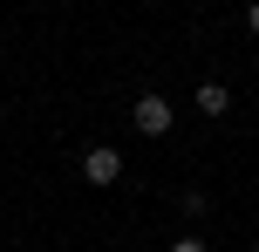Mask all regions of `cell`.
<instances>
[{
  "instance_id": "cell-6",
  "label": "cell",
  "mask_w": 259,
  "mask_h": 252,
  "mask_svg": "<svg viewBox=\"0 0 259 252\" xmlns=\"http://www.w3.org/2000/svg\"><path fill=\"white\" fill-rule=\"evenodd\" d=\"M252 252H259V239H252Z\"/></svg>"
},
{
  "instance_id": "cell-2",
  "label": "cell",
  "mask_w": 259,
  "mask_h": 252,
  "mask_svg": "<svg viewBox=\"0 0 259 252\" xmlns=\"http://www.w3.org/2000/svg\"><path fill=\"white\" fill-rule=\"evenodd\" d=\"M82 177H89L96 191H103V184H116V177H123V150H109V143H96L89 157H82Z\"/></svg>"
},
{
  "instance_id": "cell-5",
  "label": "cell",
  "mask_w": 259,
  "mask_h": 252,
  "mask_svg": "<svg viewBox=\"0 0 259 252\" xmlns=\"http://www.w3.org/2000/svg\"><path fill=\"white\" fill-rule=\"evenodd\" d=\"M170 252H205V239H178V245H170Z\"/></svg>"
},
{
  "instance_id": "cell-4",
  "label": "cell",
  "mask_w": 259,
  "mask_h": 252,
  "mask_svg": "<svg viewBox=\"0 0 259 252\" xmlns=\"http://www.w3.org/2000/svg\"><path fill=\"white\" fill-rule=\"evenodd\" d=\"M246 34H259V0H252V7H246Z\"/></svg>"
},
{
  "instance_id": "cell-3",
  "label": "cell",
  "mask_w": 259,
  "mask_h": 252,
  "mask_svg": "<svg viewBox=\"0 0 259 252\" xmlns=\"http://www.w3.org/2000/svg\"><path fill=\"white\" fill-rule=\"evenodd\" d=\"M198 109H205V116H225V109H232V89H225V82H198Z\"/></svg>"
},
{
  "instance_id": "cell-1",
  "label": "cell",
  "mask_w": 259,
  "mask_h": 252,
  "mask_svg": "<svg viewBox=\"0 0 259 252\" xmlns=\"http://www.w3.org/2000/svg\"><path fill=\"white\" fill-rule=\"evenodd\" d=\"M130 123H137V136H170V123H178V109L164 103V95H137V109H130Z\"/></svg>"
}]
</instances>
